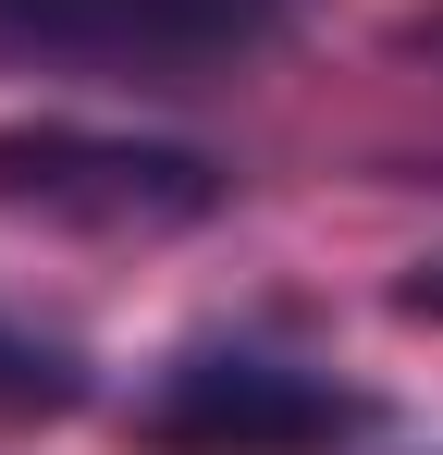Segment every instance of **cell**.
<instances>
[{
    "label": "cell",
    "instance_id": "6da1fadb",
    "mask_svg": "<svg viewBox=\"0 0 443 455\" xmlns=\"http://www.w3.org/2000/svg\"><path fill=\"white\" fill-rule=\"evenodd\" d=\"M234 197L210 148L99 136V124H0V210L62 234H197Z\"/></svg>",
    "mask_w": 443,
    "mask_h": 455
},
{
    "label": "cell",
    "instance_id": "7a4b0ae2",
    "mask_svg": "<svg viewBox=\"0 0 443 455\" xmlns=\"http://www.w3.org/2000/svg\"><path fill=\"white\" fill-rule=\"evenodd\" d=\"M369 431V394L333 370H295L271 345H197L136 394L148 455H333Z\"/></svg>",
    "mask_w": 443,
    "mask_h": 455
},
{
    "label": "cell",
    "instance_id": "3957f363",
    "mask_svg": "<svg viewBox=\"0 0 443 455\" xmlns=\"http://www.w3.org/2000/svg\"><path fill=\"white\" fill-rule=\"evenodd\" d=\"M295 25V0H0V62H124V75H185V62H246Z\"/></svg>",
    "mask_w": 443,
    "mask_h": 455
},
{
    "label": "cell",
    "instance_id": "277c9868",
    "mask_svg": "<svg viewBox=\"0 0 443 455\" xmlns=\"http://www.w3.org/2000/svg\"><path fill=\"white\" fill-rule=\"evenodd\" d=\"M74 406H86V357L0 320V419H74Z\"/></svg>",
    "mask_w": 443,
    "mask_h": 455
},
{
    "label": "cell",
    "instance_id": "5b68a950",
    "mask_svg": "<svg viewBox=\"0 0 443 455\" xmlns=\"http://www.w3.org/2000/svg\"><path fill=\"white\" fill-rule=\"evenodd\" d=\"M394 307H407V320H443V259H407V271H394Z\"/></svg>",
    "mask_w": 443,
    "mask_h": 455
},
{
    "label": "cell",
    "instance_id": "8992f818",
    "mask_svg": "<svg viewBox=\"0 0 443 455\" xmlns=\"http://www.w3.org/2000/svg\"><path fill=\"white\" fill-rule=\"evenodd\" d=\"M394 50H407V62H443V12H407V25H394Z\"/></svg>",
    "mask_w": 443,
    "mask_h": 455
}]
</instances>
